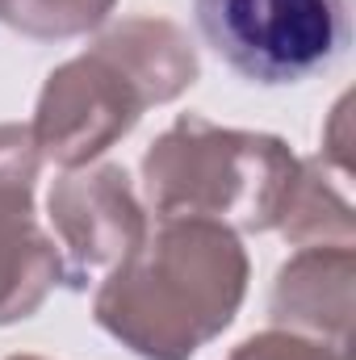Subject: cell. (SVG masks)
I'll use <instances>...</instances> for the list:
<instances>
[{"label": "cell", "mask_w": 356, "mask_h": 360, "mask_svg": "<svg viewBox=\"0 0 356 360\" xmlns=\"http://www.w3.org/2000/svg\"><path fill=\"white\" fill-rule=\"evenodd\" d=\"M46 218L63 256V285L72 289L122 264L151 231L130 172L109 160L59 172L46 193Z\"/></svg>", "instance_id": "obj_5"}, {"label": "cell", "mask_w": 356, "mask_h": 360, "mask_svg": "<svg viewBox=\"0 0 356 360\" xmlns=\"http://www.w3.org/2000/svg\"><path fill=\"white\" fill-rule=\"evenodd\" d=\"M222 360H348V352L340 344L272 327V331H256V335L239 340Z\"/></svg>", "instance_id": "obj_10"}, {"label": "cell", "mask_w": 356, "mask_h": 360, "mask_svg": "<svg viewBox=\"0 0 356 360\" xmlns=\"http://www.w3.org/2000/svg\"><path fill=\"white\" fill-rule=\"evenodd\" d=\"M117 0H0V21L34 42H63L109 21Z\"/></svg>", "instance_id": "obj_9"}, {"label": "cell", "mask_w": 356, "mask_h": 360, "mask_svg": "<svg viewBox=\"0 0 356 360\" xmlns=\"http://www.w3.org/2000/svg\"><path fill=\"white\" fill-rule=\"evenodd\" d=\"M298 164L281 134L180 113L147 147L139 176L155 218H205L235 235H265L281 222Z\"/></svg>", "instance_id": "obj_3"}, {"label": "cell", "mask_w": 356, "mask_h": 360, "mask_svg": "<svg viewBox=\"0 0 356 360\" xmlns=\"http://www.w3.org/2000/svg\"><path fill=\"white\" fill-rule=\"evenodd\" d=\"M356 248H298L272 281L268 319L327 344H348Z\"/></svg>", "instance_id": "obj_7"}, {"label": "cell", "mask_w": 356, "mask_h": 360, "mask_svg": "<svg viewBox=\"0 0 356 360\" xmlns=\"http://www.w3.org/2000/svg\"><path fill=\"white\" fill-rule=\"evenodd\" d=\"M42 151L21 122H0V327L25 323L63 285L55 235L38 222Z\"/></svg>", "instance_id": "obj_6"}, {"label": "cell", "mask_w": 356, "mask_h": 360, "mask_svg": "<svg viewBox=\"0 0 356 360\" xmlns=\"http://www.w3.org/2000/svg\"><path fill=\"white\" fill-rule=\"evenodd\" d=\"M201 76L193 38L177 21L134 13L92 38L89 51L59 63L38 92L30 134L42 164L89 168L117 147L151 105H168Z\"/></svg>", "instance_id": "obj_2"}, {"label": "cell", "mask_w": 356, "mask_h": 360, "mask_svg": "<svg viewBox=\"0 0 356 360\" xmlns=\"http://www.w3.org/2000/svg\"><path fill=\"white\" fill-rule=\"evenodd\" d=\"M252 260L205 218H160L92 293L96 327L139 360H193L239 314Z\"/></svg>", "instance_id": "obj_1"}, {"label": "cell", "mask_w": 356, "mask_h": 360, "mask_svg": "<svg viewBox=\"0 0 356 360\" xmlns=\"http://www.w3.org/2000/svg\"><path fill=\"white\" fill-rule=\"evenodd\" d=\"M276 231L293 248H356V222L348 193L327 176L323 155L302 160Z\"/></svg>", "instance_id": "obj_8"}, {"label": "cell", "mask_w": 356, "mask_h": 360, "mask_svg": "<svg viewBox=\"0 0 356 360\" xmlns=\"http://www.w3.org/2000/svg\"><path fill=\"white\" fill-rule=\"evenodd\" d=\"M193 13L214 55L265 89L327 72L352 42L348 0H193Z\"/></svg>", "instance_id": "obj_4"}, {"label": "cell", "mask_w": 356, "mask_h": 360, "mask_svg": "<svg viewBox=\"0 0 356 360\" xmlns=\"http://www.w3.org/2000/svg\"><path fill=\"white\" fill-rule=\"evenodd\" d=\"M8 360H46V356H30V352H21V356H8Z\"/></svg>", "instance_id": "obj_11"}]
</instances>
